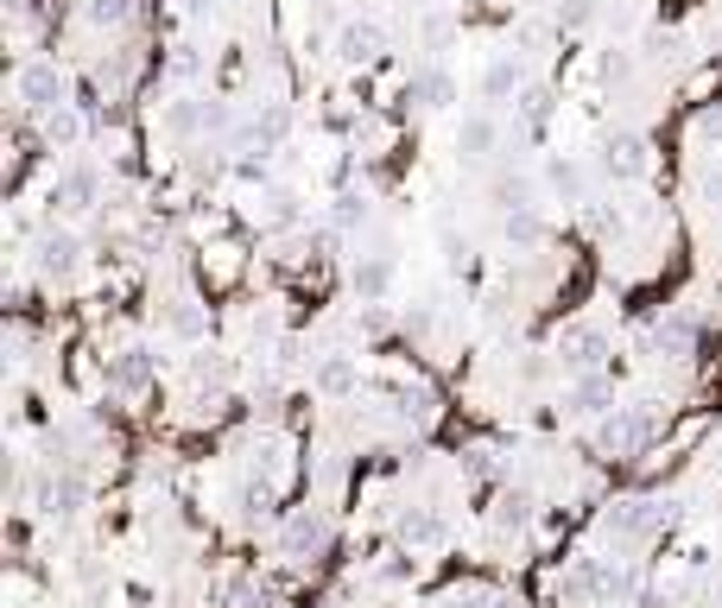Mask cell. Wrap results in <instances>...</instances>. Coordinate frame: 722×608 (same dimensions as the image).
Wrapping results in <instances>:
<instances>
[{
	"label": "cell",
	"instance_id": "obj_15",
	"mask_svg": "<svg viewBox=\"0 0 722 608\" xmlns=\"http://www.w3.org/2000/svg\"><path fill=\"white\" fill-rule=\"evenodd\" d=\"M387 260H361V267H355V292H361V298H381V292H387Z\"/></svg>",
	"mask_w": 722,
	"mask_h": 608
},
{
	"label": "cell",
	"instance_id": "obj_7",
	"mask_svg": "<svg viewBox=\"0 0 722 608\" xmlns=\"http://www.w3.org/2000/svg\"><path fill=\"white\" fill-rule=\"evenodd\" d=\"M153 380V349H121V355H108V387L114 393H140Z\"/></svg>",
	"mask_w": 722,
	"mask_h": 608
},
{
	"label": "cell",
	"instance_id": "obj_20",
	"mask_svg": "<svg viewBox=\"0 0 722 608\" xmlns=\"http://www.w3.org/2000/svg\"><path fill=\"white\" fill-rule=\"evenodd\" d=\"M489 608H526V596H514V589H494V602Z\"/></svg>",
	"mask_w": 722,
	"mask_h": 608
},
{
	"label": "cell",
	"instance_id": "obj_10",
	"mask_svg": "<svg viewBox=\"0 0 722 608\" xmlns=\"http://www.w3.org/2000/svg\"><path fill=\"white\" fill-rule=\"evenodd\" d=\"M381 45H387V39H381V25H342V39H336V51H342L349 64H374Z\"/></svg>",
	"mask_w": 722,
	"mask_h": 608
},
{
	"label": "cell",
	"instance_id": "obj_5",
	"mask_svg": "<svg viewBox=\"0 0 722 608\" xmlns=\"http://www.w3.org/2000/svg\"><path fill=\"white\" fill-rule=\"evenodd\" d=\"M393 539H400L406 552H431V545H444V520L431 507H406V513L393 520Z\"/></svg>",
	"mask_w": 722,
	"mask_h": 608
},
{
	"label": "cell",
	"instance_id": "obj_12",
	"mask_svg": "<svg viewBox=\"0 0 722 608\" xmlns=\"http://www.w3.org/2000/svg\"><path fill=\"white\" fill-rule=\"evenodd\" d=\"M457 146H463L469 159H482V152L494 146V121H489V115H469V121H463V133H457Z\"/></svg>",
	"mask_w": 722,
	"mask_h": 608
},
{
	"label": "cell",
	"instance_id": "obj_18",
	"mask_svg": "<svg viewBox=\"0 0 722 608\" xmlns=\"http://www.w3.org/2000/svg\"><path fill=\"white\" fill-rule=\"evenodd\" d=\"M463 476L469 481H494V476H501V463H494L489 450H463Z\"/></svg>",
	"mask_w": 722,
	"mask_h": 608
},
{
	"label": "cell",
	"instance_id": "obj_19",
	"mask_svg": "<svg viewBox=\"0 0 722 608\" xmlns=\"http://www.w3.org/2000/svg\"><path fill=\"white\" fill-rule=\"evenodd\" d=\"M89 20H96V25H121V20H133V0H96V7H89Z\"/></svg>",
	"mask_w": 722,
	"mask_h": 608
},
{
	"label": "cell",
	"instance_id": "obj_13",
	"mask_svg": "<svg viewBox=\"0 0 722 608\" xmlns=\"http://www.w3.org/2000/svg\"><path fill=\"white\" fill-rule=\"evenodd\" d=\"M646 159H641V140L634 133H621V140H609V172H621V177H634Z\"/></svg>",
	"mask_w": 722,
	"mask_h": 608
},
{
	"label": "cell",
	"instance_id": "obj_3",
	"mask_svg": "<svg viewBox=\"0 0 722 608\" xmlns=\"http://www.w3.org/2000/svg\"><path fill=\"white\" fill-rule=\"evenodd\" d=\"M659 526H666V501H653V495H627V501H609V513H602V539H621V545H634V539H653Z\"/></svg>",
	"mask_w": 722,
	"mask_h": 608
},
{
	"label": "cell",
	"instance_id": "obj_11",
	"mask_svg": "<svg viewBox=\"0 0 722 608\" xmlns=\"http://www.w3.org/2000/svg\"><path fill=\"white\" fill-rule=\"evenodd\" d=\"M489 520H494V532H526L533 526V501H526V495H501Z\"/></svg>",
	"mask_w": 722,
	"mask_h": 608
},
{
	"label": "cell",
	"instance_id": "obj_1",
	"mask_svg": "<svg viewBox=\"0 0 722 608\" xmlns=\"http://www.w3.org/2000/svg\"><path fill=\"white\" fill-rule=\"evenodd\" d=\"M330 539H336V526H330L324 507H292V513L280 520V557L285 564H298V571L330 552Z\"/></svg>",
	"mask_w": 722,
	"mask_h": 608
},
{
	"label": "cell",
	"instance_id": "obj_8",
	"mask_svg": "<svg viewBox=\"0 0 722 608\" xmlns=\"http://www.w3.org/2000/svg\"><path fill=\"white\" fill-rule=\"evenodd\" d=\"M565 412H577V419H609V380H602V368H590V374L570 387Z\"/></svg>",
	"mask_w": 722,
	"mask_h": 608
},
{
	"label": "cell",
	"instance_id": "obj_4",
	"mask_svg": "<svg viewBox=\"0 0 722 608\" xmlns=\"http://www.w3.org/2000/svg\"><path fill=\"white\" fill-rule=\"evenodd\" d=\"M20 101H32V108H64V70L57 64H20Z\"/></svg>",
	"mask_w": 722,
	"mask_h": 608
},
{
	"label": "cell",
	"instance_id": "obj_6",
	"mask_svg": "<svg viewBox=\"0 0 722 608\" xmlns=\"http://www.w3.org/2000/svg\"><path fill=\"white\" fill-rule=\"evenodd\" d=\"M558 349H565V361L577 368V374H590V368H602V355H609V336L590 329V324H577V329L558 336Z\"/></svg>",
	"mask_w": 722,
	"mask_h": 608
},
{
	"label": "cell",
	"instance_id": "obj_16",
	"mask_svg": "<svg viewBox=\"0 0 722 608\" xmlns=\"http://www.w3.org/2000/svg\"><path fill=\"white\" fill-rule=\"evenodd\" d=\"M507 235H514L519 248H533V241H539V235H545V222H539V216H533V209H519V216H507Z\"/></svg>",
	"mask_w": 722,
	"mask_h": 608
},
{
	"label": "cell",
	"instance_id": "obj_2",
	"mask_svg": "<svg viewBox=\"0 0 722 608\" xmlns=\"http://www.w3.org/2000/svg\"><path fill=\"white\" fill-rule=\"evenodd\" d=\"M653 425H659L653 405H615V412L602 419V431H595V444L615 456V463H627V456H641L646 444H653Z\"/></svg>",
	"mask_w": 722,
	"mask_h": 608
},
{
	"label": "cell",
	"instance_id": "obj_9",
	"mask_svg": "<svg viewBox=\"0 0 722 608\" xmlns=\"http://www.w3.org/2000/svg\"><path fill=\"white\" fill-rule=\"evenodd\" d=\"M77 235H64V228H57V235H45V241H39V273L45 279H70L77 273Z\"/></svg>",
	"mask_w": 722,
	"mask_h": 608
},
{
	"label": "cell",
	"instance_id": "obj_14",
	"mask_svg": "<svg viewBox=\"0 0 722 608\" xmlns=\"http://www.w3.org/2000/svg\"><path fill=\"white\" fill-rule=\"evenodd\" d=\"M317 387H324V393H349V387H355V361H342V355H330V361L317 368Z\"/></svg>",
	"mask_w": 722,
	"mask_h": 608
},
{
	"label": "cell",
	"instance_id": "obj_17",
	"mask_svg": "<svg viewBox=\"0 0 722 608\" xmlns=\"http://www.w3.org/2000/svg\"><path fill=\"white\" fill-rule=\"evenodd\" d=\"M482 83H489V96H507V89H514V83H519V64H507V57H494V64H489V76H482Z\"/></svg>",
	"mask_w": 722,
	"mask_h": 608
}]
</instances>
